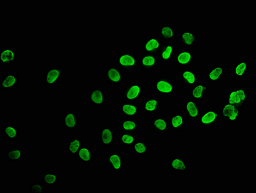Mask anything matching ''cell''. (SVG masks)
Segmentation results:
<instances>
[{
	"instance_id": "23",
	"label": "cell",
	"mask_w": 256,
	"mask_h": 193,
	"mask_svg": "<svg viewBox=\"0 0 256 193\" xmlns=\"http://www.w3.org/2000/svg\"><path fill=\"white\" fill-rule=\"evenodd\" d=\"M151 129L155 134L164 135L169 133L170 127L168 119L163 117H155L151 119L150 123Z\"/></svg>"
},
{
	"instance_id": "39",
	"label": "cell",
	"mask_w": 256,
	"mask_h": 193,
	"mask_svg": "<svg viewBox=\"0 0 256 193\" xmlns=\"http://www.w3.org/2000/svg\"><path fill=\"white\" fill-rule=\"evenodd\" d=\"M47 188L41 181H32L29 186L28 191L31 193H45Z\"/></svg>"
},
{
	"instance_id": "4",
	"label": "cell",
	"mask_w": 256,
	"mask_h": 193,
	"mask_svg": "<svg viewBox=\"0 0 256 193\" xmlns=\"http://www.w3.org/2000/svg\"><path fill=\"white\" fill-rule=\"evenodd\" d=\"M144 96V85L140 82L128 84L122 92L124 101L139 102Z\"/></svg>"
},
{
	"instance_id": "24",
	"label": "cell",
	"mask_w": 256,
	"mask_h": 193,
	"mask_svg": "<svg viewBox=\"0 0 256 193\" xmlns=\"http://www.w3.org/2000/svg\"><path fill=\"white\" fill-rule=\"evenodd\" d=\"M209 92V85L206 83H198L191 88L190 98L199 102H204L207 99Z\"/></svg>"
},
{
	"instance_id": "12",
	"label": "cell",
	"mask_w": 256,
	"mask_h": 193,
	"mask_svg": "<svg viewBox=\"0 0 256 193\" xmlns=\"http://www.w3.org/2000/svg\"><path fill=\"white\" fill-rule=\"evenodd\" d=\"M160 66V60L156 54H144L138 58V67L143 72H153Z\"/></svg>"
},
{
	"instance_id": "6",
	"label": "cell",
	"mask_w": 256,
	"mask_h": 193,
	"mask_svg": "<svg viewBox=\"0 0 256 193\" xmlns=\"http://www.w3.org/2000/svg\"><path fill=\"white\" fill-rule=\"evenodd\" d=\"M249 98L248 90L245 88H232L226 95V102L241 109L245 108L247 106Z\"/></svg>"
},
{
	"instance_id": "37",
	"label": "cell",
	"mask_w": 256,
	"mask_h": 193,
	"mask_svg": "<svg viewBox=\"0 0 256 193\" xmlns=\"http://www.w3.org/2000/svg\"><path fill=\"white\" fill-rule=\"evenodd\" d=\"M24 157V151L20 148L7 149L5 151V160L8 161H19Z\"/></svg>"
},
{
	"instance_id": "38",
	"label": "cell",
	"mask_w": 256,
	"mask_h": 193,
	"mask_svg": "<svg viewBox=\"0 0 256 193\" xmlns=\"http://www.w3.org/2000/svg\"><path fill=\"white\" fill-rule=\"evenodd\" d=\"M136 138V133H128V132H122L119 135V144L123 146H133L135 143Z\"/></svg>"
},
{
	"instance_id": "9",
	"label": "cell",
	"mask_w": 256,
	"mask_h": 193,
	"mask_svg": "<svg viewBox=\"0 0 256 193\" xmlns=\"http://www.w3.org/2000/svg\"><path fill=\"white\" fill-rule=\"evenodd\" d=\"M196 62V54L192 50L184 49L176 53L175 64L182 69L192 68Z\"/></svg>"
},
{
	"instance_id": "36",
	"label": "cell",
	"mask_w": 256,
	"mask_h": 193,
	"mask_svg": "<svg viewBox=\"0 0 256 193\" xmlns=\"http://www.w3.org/2000/svg\"><path fill=\"white\" fill-rule=\"evenodd\" d=\"M83 144L80 137L69 138L66 142V152L68 155H75Z\"/></svg>"
},
{
	"instance_id": "21",
	"label": "cell",
	"mask_w": 256,
	"mask_h": 193,
	"mask_svg": "<svg viewBox=\"0 0 256 193\" xmlns=\"http://www.w3.org/2000/svg\"><path fill=\"white\" fill-rule=\"evenodd\" d=\"M185 115L189 119H198L201 113L200 102L196 101L192 98L185 100L184 104Z\"/></svg>"
},
{
	"instance_id": "22",
	"label": "cell",
	"mask_w": 256,
	"mask_h": 193,
	"mask_svg": "<svg viewBox=\"0 0 256 193\" xmlns=\"http://www.w3.org/2000/svg\"><path fill=\"white\" fill-rule=\"evenodd\" d=\"M63 129L73 131L79 129L80 117L76 112H65L62 115Z\"/></svg>"
},
{
	"instance_id": "2",
	"label": "cell",
	"mask_w": 256,
	"mask_h": 193,
	"mask_svg": "<svg viewBox=\"0 0 256 193\" xmlns=\"http://www.w3.org/2000/svg\"><path fill=\"white\" fill-rule=\"evenodd\" d=\"M153 89L160 97L168 98L175 93L176 87L171 77L158 76L154 79Z\"/></svg>"
},
{
	"instance_id": "17",
	"label": "cell",
	"mask_w": 256,
	"mask_h": 193,
	"mask_svg": "<svg viewBox=\"0 0 256 193\" xmlns=\"http://www.w3.org/2000/svg\"><path fill=\"white\" fill-rule=\"evenodd\" d=\"M95 157L93 148L88 144H83L75 155V159L85 165L93 164Z\"/></svg>"
},
{
	"instance_id": "27",
	"label": "cell",
	"mask_w": 256,
	"mask_h": 193,
	"mask_svg": "<svg viewBox=\"0 0 256 193\" xmlns=\"http://www.w3.org/2000/svg\"><path fill=\"white\" fill-rule=\"evenodd\" d=\"M168 120L170 129L173 131L181 132L186 129L187 117L183 113H172Z\"/></svg>"
},
{
	"instance_id": "26",
	"label": "cell",
	"mask_w": 256,
	"mask_h": 193,
	"mask_svg": "<svg viewBox=\"0 0 256 193\" xmlns=\"http://www.w3.org/2000/svg\"><path fill=\"white\" fill-rule=\"evenodd\" d=\"M159 38L165 43L175 41L177 32L175 26L172 25L162 24L158 29Z\"/></svg>"
},
{
	"instance_id": "25",
	"label": "cell",
	"mask_w": 256,
	"mask_h": 193,
	"mask_svg": "<svg viewBox=\"0 0 256 193\" xmlns=\"http://www.w3.org/2000/svg\"><path fill=\"white\" fill-rule=\"evenodd\" d=\"M176 54V44L175 41L169 42L163 44L160 52L159 53V58L160 62L163 64H170L175 58Z\"/></svg>"
},
{
	"instance_id": "30",
	"label": "cell",
	"mask_w": 256,
	"mask_h": 193,
	"mask_svg": "<svg viewBox=\"0 0 256 193\" xmlns=\"http://www.w3.org/2000/svg\"><path fill=\"white\" fill-rule=\"evenodd\" d=\"M249 63L247 61H239L235 63L232 68V77L236 79H244L249 74Z\"/></svg>"
},
{
	"instance_id": "34",
	"label": "cell",
	"mask_w": 256,
	"mask_h": 193,
	"mask_svg": "<svg viewBox=\"0 0 256 193\" xmlns=\"http://www.w3.org/2000/svg\"><path fill=\"white\" fill-rule=\"evenodd\" d=\"M41 180L46 186H56L60 182V177L56 170H47L42 174Z\"/></svg>"
},
{
	"instance_id": "18",
	"label": "cell",
	"mask_w": 256,
	"mask_h": 193,
	"mask_svg": "<svg viewBox=\"0 0 256 193\" xmlns=\"http://www.w3.org/2000/svg\"><path fill=\"white\" fill-rule=\"evenodd\" d=\"M226 77V66L218 65L210 67L205 75L207 82L213 83H221Z\"/></svg>"
},
{
	"instance_id": "14",
	"label": "cell",
	"mask_w": 256,
	"mask_h": 193,
	"mask_svg": "<svg viewBox=\"0 0 256 193\" xmlns=\"http://www.w3.org/2000/svg\"><path fill=\"white\" fill-rule=\"evenodd\" d=\"M200 74L194 68L182 69L180 73V80L184 88L190 89L199 81Z\"/></svg>"
},
{
	"instance_id": "16",
	"label": "cell",
	"mask_w": 256,
	"mask_h": 193,
	"mask_svg": "<svg viewBox=\"0 0 256 193\" xmlns=\"http://www.w3.org/2000/svg\"><path fill=\"white\" fill-rule=\"evenodd\" d=\"M115 133L112 127H102L98 130V143L102 146H110L115 144Z\"/></svg>"
},
{
	"instance_id": "10",
	"label": "cell",
	"mask_w": 256,
	"mask_h": 193,
	"mask_svg": "<svg viewBox=\"0 0 256 193\" xmlns=\"http://www.w3.org/2000/svg\"><path fill=\"white\" fill-rule=\"evenodd\" d=\"M105 80L113 87H117L123 85L125 78L124 72L120 68L115 66H109L103 68Z\"/></svg>"
},
{
	"instance_id": "20",
	"label": "cell",
	"mask_w": 256,
	"mask_h": 193,
	"mask_svg": "<svg viewBox=\"0 0 256 193\" xmlns=\"http://www.w3.org/2000/svg\"><path fill=\"white\" fill-rule=\"evenodd\" d=\"M162 41L159 37L146 36L143 41V52L146 54H157L160 52Z\"/></svg>"
},
{
	"instance_id": "32",
	"label": "cell",
	"mask_w": 256,
	"mask_h": 193,
	"mask_svg": "<svg viewBox=\"0 0 256 193\" xmlns=\"http://www.w3.org/2000/svg\"><path fill=\"white\" fill-rule=\"evenodd\" d=\"M170 170L175 172L188 171L190 166L187 161L180 155L172 157L169 162Z\"/></svg>"
},
{
	"instance_id": "35",
	"label": "cell",
	"mask_w": 256,
	"mask_h": 193,
	"mask_svg": "<svg viewBox=\"0 0 256 193\" xmlns=\"http://www.w3.org/2000/svg\"><path fill=\"white\" fill-rule=\"evenodd\" d=\"M132 146V150L135 155H148L150 153V144L148 140L137 139Z\"/></svg>"
},
{
	"instance_id": "31",
	"label": "cell",
	"mask_w": 256,
	"mask_h": 193,
	"mask_svg": "<svg viewBox=\"0 0 256 193\" xmlns=\"http://www.w3.org/2000/svg\"><path fill=\"white\" fill-rule=\"evenodd\" d=\"M139 127V119H123L119 123V129L122 132L137 133Z\"/></svg>"
},
{
	"instance_id": "29",
	"label": "cell",
	"mask_w": 256,
	"mask_h": 193,
	"mask_svg": "<svg viewBox=\"0 0 256 193\" xmlns=\"http://www.w3.org/2000/svg\"><path fill=\"white\" fill-rule=\"evenodd\" d=\"M179 41L182 47L192 48L198 43V36L194 31H182L179 33Z\"/></svg>"
},
{
	"instance_id": "1",
	"label": "cell",
	"mask_w": 256,
	"mask_h": 193,
	"mask_svg": "<svg viewBox=\"0 0 256 193\" xmlns=\"http://www.w3.org/2000/svg\"><path fill=\"white\" fill-rule=\"evenodd\" d=\"M117 65L124 73L137 72L138 58L134 52H119L117 56Z\"/></svg>"
},
{
	"instance_id": "19",
	"label": "cell",
	"mask_w": 256,
	"mask_h": 193,
	"mask_svg": "<svg viewBox=\"0 0 256 193\" xmlns=\"http://www.w3.org/2000/svg\"><path fill=\"white\" fill-rule=\"evenodd\" d=\"M106 162L109 169L113 172L123 171L125 167L124 156L119 152L109 153L106 158Z\"/></svg>"
},
{
	"instance_id": "28",
	"label": "cell",
	"mask_w": 256,
	"mask_h": 193,
	"mask_svg": "<svg viewBox=\"0 0 256 193\" xmlns=\"http://www.w3.org/2000/svg\"><path fill=\"white\" fill-rule=\"evenodd\" d=\"M142 107L144 112L149 114L160 113L163 108L161 100L156 96H149L145 98Z\"/></svg>"
},
{
	"instance_id": "15",
	"label": "cell",
	"mask_w": 256,
	"mask_h": 193,
	"mask_svg": "<svg viewBox=\"0 0 256 193\" xmlns=\"http://www.w3.org/2000/svg\"><path fill=\"white\" fill-rule=\"evenodd\" d=\"M20 81V77L16 72H7L0 79V88L4 91H10L16 89Z\"/></svg>"
},
{
	"instance_id": "3",
	"label": "cell",
	"mask_w": 256,
	"mask_h": 193,
	"mask_svg": "<svg viewBox=\"0 0 256 193\" xmlns=\"http://www.w3.org/2000/svg\"><path fill=\"white\" fill-rule=\"evenodd\" d=\"M199 125L203 129H214L221 125V117L219 111L209 108L201 113L198 117Z\"/></svg>"
},
{
	"instance_id": "13",
	"label": "cell",
	"mask_w": 256,
	"mask_h": 193,
	"mask_svg": "<svg viewBox=\"0 0 256 193\" xmlns=\"http://www.w3.org/2000/svg\"><path fill=\"white\" fill-rule=\"evenodd\" d=\"M17 50L14 46H5L0 48V66L9 67L16 64Z\"/></svg>"
},
{
	"instance_id": "11",
	"label": "cell",
	"mask_w": 256,
	"mask_h": 193,
	"mask_svg": "<svg viewBox=\"0 0 256 193\" xmlns=\"http://www.w3.org/2000/svg\"><path fill=\"white\" fill-rule=\"evenodd\" d=\"M119 113L124 119H139L141 110L138 102L124 101L119 104Z\"/></svg>"
},
{
	"instance_id": "33",
	"label": "cell",
	"mask_w": 256,
	"mask_h": 193,
	"mask_svg": "<svg viewBox=\"0 0 256 193\" xmlns=\"http://www.w3.org/2000/svg\"><path fill=\"white\" fill-rule=\"evenodd\" d=\"M3 136L8 140H17L21 138V129L15 124H6L3 127Z\"/></svg>"
},
{
	"instance_id": "8",
	"label": "cell",
	"mask_w": 256,
	"mask_h": 193,
	"mask_svg": "<svg viewBox=\"0 0 256 193\" xmlns=\"http://www.w3.org/2000/svg\"><path fill=\"white\" fill-rule=\"evenodd\" d=\"M88 102L93 108H102L108 102V96L105 90L93 87L88 90Z\"/></svg>"
},
{
	"instance_id": "5",
	"label": "cell",
	"mask_w": 256,
	"mask_h": 193,
	"mask_svg": "<svg viewBox=\"0 0 256 193\" xmlns=\"http://www.w3.org/2000/svg\"><path fill=\"white\" fill-rule=\"evenodd\" d=\"M67 68L63 66L47 67L44 74V85L47 88H55L62 82L63 76Z\"/></svg>"
},
{
	"instance_id": "7",
	"label": "cell",
	"mask_w": 256,
	"mask_h": 193,
	"mask_svg": "<svg viewBox=\"0 0 256 193\" xmlns=\"http://www.w3.org/2000/svg\"><path fill=\"white\" fill-rule=\"evenodd\" d=\"M220 117L228 124H235L242 118V109L228 102H224L219 110Z\"/></svg>"
}]
</instances>
